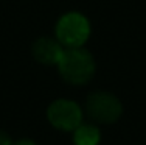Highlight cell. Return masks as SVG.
<instances>
[{
  "label": "cell",
  "mask_w": 146,
  "mask_h": 145,
  "mask_svg": "<svg viewBox=\"0 0 146 145\" xmlns=\"http://www.w3.org/2000/svg\"><path fill=\"white\" fill-rule=\"evenodd\" d=\"M58 64L62 78L72 84H82L89 81L95 72L92 56L81 48H70L64 51Z\"/></svg>",
  "instance_id": "cell-1"
},
{
  "label": "cell",
  "mask_w": 146,
  "mask_h": 145,
  "mask_svg": "<svg viewBox=\"0 0 146 145\" xmlns=\"http://www.w3.org/2000/svg\"><path fill=\"white\" fill-rule=\"evenodd\" d=\"M89 33L90 27L87 19L78 13H68L58 22L56 34L59 42L70 48H78L82 45L87 41Z\"/></svg>",
  "instance_id": "cell-2"
},
{
  "label": "cell",
  "mask_w": 146,
  "mask_h": 145,
  "mask_svg": "<svg viewBox=\"0 0 146 145\" xmlns=\"http://www.w3.org/2000/svg\"><path fill=\"white\" fill-rule=\"evenodd\" d=\"M87 114L93 120L101 123H112L121 116V103L118 102L117 97L107 92H96V94L89 95L87 103H86Z\"/></svg>",
  "instance_id": "cell-3"
},
{
  "label": "cell",
  "mask_w": 146,
  "mask_h": 145,
  "mask_svg": "<svg viewBox=\"0 0 146 145\" xmlns=\"http://www.w3.org/2000/svg\"><path fill=\"white\" fill-rule=\"evenodd\" d=\"M47 116L51 125L64 131L76 130L82 119L79 106L70 100H56L54 103H51Z\"/></svg>",
  "instance_id": "cell-4"
},
{
  "label": "cell",
  "mask_w": 146,
  "mask_h": 145,
  "mask_svg": "<svg viewBox=\"0 0 146 145\" xmlns=\"http://www.w3.org/2000/svg\"><path fill=\"white\" fill-rule=\"evenodd\" d=\"M62 53H64V50L61 48V45L56 41L47 39V37L39 39L33 47L34 58L42 64H58Z\"/></svg>",
  "instance_id": "cell-5"
},
{
  "label": "cell",
  "mask_w": 146,
  "mask_h": 145,
  "mask_svg": "<svg viewBox=\"0 0 146 145\" xmlns=\"http://www.w3.org/2000/svg\"><path fill=\"white\" fill-rule=\"evenodd\" d=\"M100 131L92 125L78 126L75 131V144L76 145H98Z\"/></svg>",
  "instance_id": "cell-6"
},
{
  "label": "cell",
  "mask_w": 146,
  "mask_h": 145,
  "mask_svg": "<svg viewBox=\"0 0 146 145\" xmlns=\"http://www.w3.org/2000/svg\"><path fill=\"white\" fill-rule=\"evenodd\" d=\"M0 145H13L11 144V137H9L6 133H3V131H0Z\"/></svg>",
  "instance_id": "cell-7"
},
{
  "label": "cell",
  "mask_w": 146,
  "mask_h": 145,
  "mask_svg": "<svg viewBox=\"0 0 146 145\" xmlns=\"http://www.w3.org/2000/svg\"><path fill=\"white\" fill-rule=\"evenodd\" d=\"M16 145H36L34 142H31V140H19Z\"/></svg>",
  "instance_id": "cell-8"
}]
</instances>
